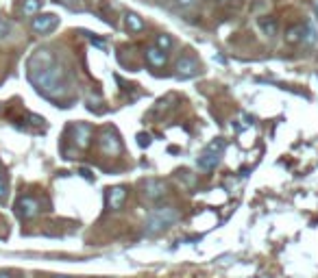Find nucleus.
<instances>
[{"label":"nucleus","mask_w":318,"mask_h":278,"mask_svg":"<svg viewBox=\"0 0 318 278\" xmlns=\"http://www.w3.org/2000/svg\"><path fill=\"white\" fill-rule=\"evenodd\" d=\"M54 278H72V276H54Z\"/></svg>","instance_id":"obj_27"},{"label":"nucleus","mask_w":318,"mask_h":278,"mask_svg":"<svg viewBox=\"0 0 318 278\" xmlns=\"http://www.w3.org/2000/svg\"><path fill=\"white\" fill-rule=\"evenodd\" d=\"M301 35H303V26H292V29L288 31V35H286V42L296 44V42H301Z\"/></svg>","instance_id":"obj_18"},{"label":"nucleus","mask_w":318,"mask_h":278,"mask_svg":"<svg viewBox=\"0 0 318 278\" xmlns=\"http://www.w3.org/2000/svg\"><path fill=\"white\" fill-rule=\"evenodd\" d=\"M205 150H207V152H214V154H220V152L225 150V139H214V142L207 144Z\"/></svg>","instance_id":"obj_19"},{"label":"nucleus","mask_w":318,"mask_h":278,"mask_svg":"<svg viewBox=\"0 0 318 278\" xmlns=\"http://www.w3.org/2000/svg\"><path fill=\"white\" fill-rule=\"evenodd\" d=\"M259 29L264 31L266 37H275L279 26H277V20H275V17H261V20H259Z\"/></svg>","instance_id":"obj_15"},{"label":"nucleus","mask_w":318,"mask_h":278,"mask_svg":"<svg viewBox=\"0 0 318 278\" xmlns=\"http://www.w3.org/2000/svg\"><path fill=\"white\" fill-rule=\"evenodd\" d=\"M72 131H74V144L79 148H87L89 139H92V128L87 124H74L72 126Z\"/></svg>","instance_id":"obj_9"},{"label":"nucleus","mask_w":318,"mask_h":278,"mask_svg":"<svg viewBox=\"0 0 318 278\" xmlns=\"http://www.w3.org/2000/svg\"><path fill=\"white\" fill-rule=\"evenodd\" d=\"M15 213L22 220H31V217H35L40 213V202L35 198H31V196H22L15 202Z\"/></svg>","instance_id":"obj_4"},{"label":"nucleus","mask_w":318,"mask_h":278,"mask_svg":"<svg viewBox=\"0 0 318 278\" xmlns=\"http://www.w3.org/2000/svg\"><path fill=\"white\" fill-rule=\"evenodd\" d=\"M126 200V189L124 187H111V189H107V205L109 209H120L122 207V202Z\"/></svg>","instance_id":"obj_8"},{"label":"nucleus","mask_w":318,"mask_h":278,"mask_svg":"<svg viewBox=\"0 0 318 278\" xmlns=\"http://www.w3.org/2000/svg\"><path fill=\"white\" fill-rule=\"evenodd\" d=\"M124 24H126V29L133 31V33H140V31L146 29V24H144L142 17L138 13H131V11L124 15Z\"/></svg>","instance_id":"obj_14"},{"label":"nucleus","mask_w":318,"mask_h":278,"mask_svg":"<svg viewBox=\"0 0 318 278\" xmlns=\"http://www.w3.org/2000/svg\"><path fill=\"white\" fill-rule=\"evenodd\" d=\"M163 193H166V183L159 178H148L144 183V196L148 200H159Z\"/></svg>","instance_id":"obj_7"},{"label":"nucleus","mask_w":318,"mask_h":278,"mask_svg":"<svg viewBox=\"0 0 318 278\" xmlns=\"http://www.w3.org/2000/svg\"><path fill=\"white\" fill-rule=\"evenodd\" d=\"M0 278H13V272H9V270H0Z\"/></svg>","instance_id":"obj_24"},{"label":"nucleus","mask_w":318,"mask_h":278,"mask_svg":"<svg viewBox=\"0 0 318 278\" xmlns=\"http://www.w3.org/2000/svg\"><path fill=\"white\" fill-rule=\"evenodd\" d=\"M177 220H179V213H177V209H172V207L157 209V211H153L151 215H148L144 230H146V235H157V233H161V230L170 228V226L175 224Z\"/></svg>","instance_id":"obj_2"},{"label":"nucleus","mask_w":318,"mask_h":278,"mask_svg":"<svg viewBox=\"0 0 318 278\" xmlns=\"http://www.w3.org/2000/svg\"><path fill=\"white\" fill-rule=\"evenodd\" d=\"M11 35H13V24H11V20H7V17L0 15V42L11 39Z\"/></svg>","instance_id":"obj_16"},{"label":"nucleus","mask_w":318,"mask_h":278,"mask_svg":"<svg viewBox=\"0 0 318 278\" xmlns=\"http://www.w3.org/2000/svg\"><path fill=\"white\" fill-rule=\"evenodd\" d=\"M146 61L151 63L153 68H163V66H166V61H168V57H166V52L157 48V46H151V48H146Z\"/></svg>","instance_id":"obj_10"},{"label":"nucleus","mask_w":318,"mask_h":278,"mask_svg":"<svg viewBox=\"0 0 318 278\" xmlns=\"http://www.w3.org/2000/svg\"><path fill=\"white\" fill-rule=\"evenodd\" d=\"M301 42L305 44V46H316V42H318V29L314 26V22L312 20H307L305 24H303V35H301Z\"/></svg>","instance_id":"obj_12"},{"label":"nucleus","mask_w":318,"mask_h":278,"mask_svg":"<svg viewBox=\"0 0 318 278\" xmlns=\"http://www.w3.org/2000/svg\"><path fill=\"white\" fill-rule=\"evenodd\" d=\"M89 39H92V44L98 46V48H105V42L103 39H96V37H89Z\"/></svg>","instance_id":"obj_22"},{"label":"nucleus","mask_w":318,"mask_h":278,"mask_svg":"<svg viewBox=\"0 0 318 278\" xmlns=\"http://www.w3.org/2000/svg\"><path fill=\"white\" fill-rule=\"evenodd\" d=\"M101 148H103V152H107V154H118L122 150V146H120V139H118V135L114 133V131H103L101 133Z\"/></svg>","instance_id":"obj_5"},{"label":"nucleus","mask_w":318,"mask_h":278,"mask_svg":"<svg viewBox=\"0 0 318 278\" xmlns=\"http://www.w3.org/2000/svg\"><path fill=\"white\" fill-rule=\"evenodd\" d=\"M44 5V0H22L20 3V13L26 17H33L40 13V9Z\"/></svg>","instance_id":"obj_13"},{"label":"nucleus","mask_w":318,"mask_h":278,"mask_svg":"<svg viewBox=\"0 0 318 278\" xmlns=\"http://www.w3.org/2000/svg\"><path fill=\"white\" fill-rule=\"evenodd\" d=\"M155 46L159 50H163V52H168L170 48H172V37L170 35H166V33H161V35H157V39H155Z\"/></svg>","instance_id":"obj_17"},{"label":"nucleus","mask_w":318,"mask_h":278,"mask_svg":"<svg viewBox=\"0 0 318 278\" xmlns=\"http://www.w3.org/2000/svg\"><path fill=\"white\" fill-rule=\"evenodd\" d=\"M218 161H220V154H214V152H207V150H205L201 156H198L196 165H198V170L210 172V170H214L216 165H218Z\"/></svg>","instance_id":"obj_11"},{"label":"nucleus","mask_w":318,"mask_h":278,"mask_svg":"<svg viewBox=\"0 0 318 278\" xmlns=\"http://www.w3.org/2000/svg\"><path fill=\"white\" fill-rule=\"evenodd\" d=\"M33 31L35 33H40V35H46L50 31H54L59 26V17L54 15V13H40V15H33Z\"/></svg>","instance_id":"obj_3"},{"label":"nucleus","mask_w":318,"mask_h":278,"mask_svg":"<svg viewBox=\"0 0 318 278\" xmlns=\"http://www.w3.org/2000/svg\"><path fill=\"white\" fill-rule=\"evenodd\" d=\"M314 11H316V20H318V0H316V5H314Z\"/></svg>","instance_id":"obj_26"},{"label":"nucleus","mask_w":318,"mask_h":278,"mask_svg":"<svg viewBox=\"0 0 318 278\" xmlns=\"http://www.w3.org/2000/svg\"><path fill=\"white\" fill-rule=\"evenodd\" d=\"M7 183H5V178H3V176H0V200H5L7 198Z\"/></svg>","instance_id":"obj_21"},{"label":"nucleus","mask_w":318,"mask_h":278,"mask_svg":"<svg viewBox=\"0 0 318 278\" xmlns=\"http://www.w3.org/2000/svg\"><path fill=\"white\" fill-rule=\"evenodd\" d=\"M179 5H183V7H188V5H192V0H179Z\"/></svg>","instance_id":"obj_25"},{"label":"nucleus","mask_w":318,"mask_h":278,"mask_svg":"<svg viewBox=\"0 0 318 278\" xmlns=\"http://www.w3.org/2000/svg\"><path fill=\"white\" fill-rule=\"evenodd\" d=\"M198 74V63L192 57H183L177 61V76L179 78H192Z\"/></svg>","instance_id":"obj_6"},{"label":"nucleus","mask_w":318,"mask_h":278,"mask_svg":"<svg viewBox=\"0 0 318 278\" xmlns=\"http://www.w3.org/2000/svg\"><path fill=\"white\" fill-rule=\"evenodd\" d=\"M26 74H29L33 87L48 100H59L70 89L68 70L57 63L52 50L48 48H40L31 54L29 63H26Z\"/></svg>","instance_id":"obj_1"},{"label":"nucleus","mask_w":318,"mask_h":278,"mask_svg":"<svg viewBox=\"0 0 318 278\" xmlns=\"http://www.w3.org/2000/svg\"><path fill=\"white\" fill-rule=\"evenodd\" d=\"M138 144H140V148H148V144H151V135L140 133V135H138Z\"/></svg>","instance_id":"obj_20"},{"label":"nucleus","mask_w":318,"mask_h":278,"mask_svg":"<svg viewBox=\"0 0 318 278\" xmlns=\"http://www.w3.org/2000/svg\"><path fill=\"white\" fill-rule=\"evenodd\" d=\"M54 3H59L63 7H72V5H74V0H54Z\"/></svg>","instance_id":"obj_23"}]
</instances>
